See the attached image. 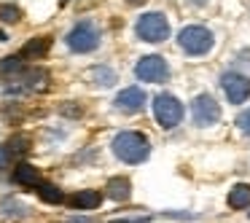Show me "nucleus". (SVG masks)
<instances>
[{
    "label": "nucleus",
    "mask_w": 250,
    "mask_h": 223,
    "mask_svg": "<svg viewBox=\"0 0 250 223\" xmlns=\"http://www.w3.org/2000/svg\"><path fill=\"white\" fill-rule=\"evenodd\" d=\"M22 19V8L14 3H0V22L3 24H17Z\"/></svg>",
    "instance_id": "6ab92c4d"
},
{
    "label": "nucleus",
    "mask_w": 250,
    "mask_h": 223,
    "mask_svg": "<svg viewBox=\"0 0 250 223\" xmlns=\"http://www.w3.org/2000/svg\"><path fill=\"white\" fill-rule=\"evenodd\" d=\"M11 159H14V153L8 151V145H0V169H6L11 164Z\"/></svg>",
    "instance_id": "5701e85b"
},
{
    "label": "nucleus",
    "mask_w": 250,
    "mask_h": 223,
    "mask_svg": "<svg viewBox=\"0 0 250 223\" xmlns=\"http://www.w3.org/2000/svg\"><path fill=\"white\" fill-rule=\"evenodd\" d=\"M113 153L126 164H140L148 159L151 145H148V137L143 132H119L113 137Z\"/></svg>",
    "instance_id": "f257e3e1"
},
{
    "label": "nucleus",
    "mask_w": 250,
    "mask_h": 223,
    "mask_svg": "<svg viewBox=\"0 0 250 223\" xmlns=\"http://www.w3.org/2000/svg\"><path fill=\"white\" fill-rule=\"evenodd\" d=\"M153 116H156V121L164 129H175L183 121V105L172 94H156V100H153Z\"/></svg>",
    "instance_id": "39448f33"
},
{
    "label": "nucleus",
    "mask_w": 250,
    "mask_h": 223,
    "mask_svg": "<svg viewBox=\"0 0 250 223\" xmlns=\"http://www.w3.org/2000/svg\"><path fill=\"white\" fill-rule=\"evenodd\" d=\"M60 113H62V116H70V119H78L83 110H81V105H62Z\"/></svg>",
    "instance_id": "4be33fe9"
},
{
    "label": "nucleus",
    "mask_w": 250,
    "mask_h": 223,
    "mask_svg": "<svg viewBox=\"0 0 250 223\" xmlns=\"http://www.w3.org/2000/svg\"><path fill=\"white\" fill-rule=\"evenodd\" d=\"M6 145H8V151H11L14 156H24V153L30 151V137L27 135H14Z\"/></svg>",
    "instance_id": "aec40b11"
},
{
    "label": "nucleus",
    "mask_w": 250,
    "mask_h": 223,
    "mask_svg": "<svg viewBox=\"0 0 250 223\" xmlns=\"http://www.w3.org/2000/svg\"><path fill=\"white\" fill-rule=\"evenodd\" d=\"M237 126L245 132V135H250V110H242V113L237 116Z\"/></svg>",
    "instance_id": "412c9836"
},
{
    "label": "nucleus",
    "mask_w": 250,
    "mask_h": 223,
    "mask_svg": "<svg viewBox=\"0 0 250 223\" xmlns=\"http://www.w3.org/2000/svg\"><path fill=\"white\" fill-rule=\"evenodd\" d=\"M14 183L35 188V185L41 183V172H38V167H33V164H27V162L17 164V167H14Z\"/></svg>",
    "instance_id": "f8f14e48"
},
{
    "label": "nucleus",
    "mask_w": 250,
    "mask_h": 223,
    "mask_svg": "<svg viewBox=\"0 0 250 223\" xmlns=\"http://www.w3.org/2000/svg\"><path fill=\"white\" fill-rule=\"evenodd\" d=\"M49 49H51V38L49 35H38V38H33V41H27V43L22 46V60H43L46 54H49Z\"/></svg>",
    "instance_id": "9d476101"
},
{
    "label": "nucleus",
    "mask_w": 250,
    "mask_h": 223,
    "mask_svg": "<svg viewBox=\"0 0 250 223\" xmlns=\"http://www.w3.org/2000/svg\"><path fill=\"white\" fill-rule=\"evenodd\" d=\"M229 207L234 210H242V207H250V185L239 183L229 191Z\"/></svg>",
    "instance_id": "dca6fc26"
},
{
    "label": "nucleus",
    "mask_w": 250,
    "mask_h": 223,
    "mask_svg": "<svg viewBox=\"0 0 250 223\" xmlns=\"http://www.w3.org/2000/svg\"><path fill=\"white\" fill-rule=\"evenodd\" d=\"M191 116H194L196 126H212L221 119V105L215 102L212 94H199V97L191 102Z\"/></svg>",
    "instance_id": "0eeeda50"
},
{
    "label": "nucleus",
    "mask_w": 250,
    "mask_h": 223,
    "mask_svg": "<svg viewBox=\"0 0 250 223\" xmlns=\"http://www.w3.org/2000/svg\"><path fill=\"white\" fill-rule=\"evenodd\" d=\"M135 33H137V38L146 41V43H162V41L169 38V22H167L164 14L148 11V14H143V17L137 19Z\"/></svg>",
    "instance_id": "f03ea898"
},
{
    "label": "nucleus",
    "mask_w": 250,
    "mask_h": 223,
    "mask_svg": "<svg viewBox=\"0 0 250 223\" xmlns=\"http://www.w3.org/2000/svg\"><path fill=\"white\" fill-rule=\"evenodd\" d=\"M70 223H92L89 218H70Z\"/></svg>",
    "instance_id": "b1692460"
},
{
    "label": "nucleus",
    "mask_w": 250,
    "mask_h": 223,
    "mask_svg": "<svg viewBox=\"0 0 250 223\" xmlns=\"http://www.w3.org/2000/svg\"><path fill=\"white\" fill-rule=\"evenodd\" d=\"M24 67V60L19 54H14V57H6V60H0V78H11V76H17L19 70Z\"/></svg>",
    "instance_id": "a211bd4d"
},
{
    "label": "nucleus",
    "mask_w": 250,
    "mask_h": 223,
    "mask_svg": "<svg viewBox=\"0 0 250 223\" xmlns=\"http://www.w3.org/2000/svg\"><path fill=\"white\" fill-rule=\"evenodd\" d=\"M148 97L146 92H143L140 86H129V89H121L119 94H116L113 105L121 110V113H140L143 108H146Z\"/></svg>",
    "instance_id": "1a4fd4ad"
},
{
    "label": "nucleus",
    "mask_w": 250,
    "mask_h": 223,
    "mask_svg": "<svg viewBox=\"0 0 250 223\" xmlns=\"http://www.w3.org/2000/svg\"><path fill=\"white\" fill-rule=\"evenodd\" d=\"M70 207H76V210H97L100 202H103V194L100 191H78V194H73L70 199Z\"/></svg>",
    "instance_id": "9b49d317"
},
{
    "label": "nucleus",
    "mask_w": 250,
    "mask_h": 223,
    "mask_svg": "<svg viewBox=\"0 0 250 223\" xmlns=\"http://www.w3.org/2000/svg\"><path fill=\"white\" fill-rule=\"evenodd\" d=\"M178 46L191 57H202L215 46V38L207 27H199V24H191V27H183L178 35Z\"/></svg>",
    "instance_id": "7ed1b4c3"
},
{
    "label": "nucleus",
    "mask_w": 250,
    "mask_h": 223,
    "mask_svg": "<svg viewBox=\"0 0 250 223\" xmlns=\"http://www.w3.org/2000/svg\"><path fill=\"white\" fill-rule=\"evenodd\" d=\"M221 86L226 92L229 102L239 105L250 97V78L242 76V73H223L221 76Z\"/></svg>",
    "instance_id": "6e6552de"
},
{
    "label": "nucleus",
    "mask_w": 250,
    "mask_h": 223,
    "mask_svg": "<svg viewBox=\"0 0 250 223\" xmlns=\"http://www.w3.org/2000/svg\"><path fill=\"white\" fill-rule=\"evenodd\" d=\"M86 78L94 83V86H103V89H108V86H113V83H116V73L110 70V67H105V65L89 67V70H86Z\"/></svg>",
    "instance_id": "ddd939ff"
},
{
    "label": "nucleus",
    "mask_w": 250,
    "mask_h": 223,
    "mask_svg": "<svg viewBox=\"0 0 250 223\" xmlns=\"http://www.w3.org/2000/svg\"><path fill=\"white\" fill-rule=\"evenodd\" d=\"M0 215L3 218H24L27 215V207L19 199H11V196H8V199L0 202Z\"/></svg>",
    "instance_id": "f3484780"
},
{
    "label": "nucleus",
    "mask_w": 250,
    "mask_h": 223,
    "mask_svg": "<svg viewBox=\"0 0 250 223\" xmlns=\"http://www.w3.org/2000/svg\"><path fill=\"white\" fill-rule=\"evenodd\" d=\"M135 76L140 78V81H148V83H162L169 78V65H167L164 57L148 54L135 65Z\"/></svg>",
    "instance_id": "423d86ee"
},
{
    "label": "nucleus",
    "mask_w": 250,
    "mask_h": 223,
    "mask_svg": "<svg viewBox=\"0 0 250 223\" xmlns=\"http://www.w3.org/2000/svg\"><path fill=\"white\" fill-rule=\"evenodd\" d=\"M65 43H67V49L76 51V54H89V51H94L100 46V27L94 22H89V19H83V22H78L76 27L67 33Z\"/></svg>",
    "instance_id": "20e7f679"
},
{
    "label": "nucleus",
    "mask_w": 250,
    "mask_h": 223,
    "mask_svg": "<svg viewBox=\"0 0 250 223\" xmlns=\"http://www.w3.org/2000/svg\"><path fill=\"white\" fill-rule=\"evenodd\" d=\"M60 3H67V0H60Z\"/></svg>",
    "instance_id": "393cba45"
},
{
    "label": "nucleus",
    "mask_w": 250,
    "mask_h": 223,
    "mask_svg": "<svg viewBox=\"0 0 250 223\" xmlns=\"http://www.w3.org/2000/svg\"><path fill=\"white\" fill-rule=\"evenodd\" d=\"M35 188H38V196L46 202V204H62V202H65V194H62V188H57L54 183H43V180H41Z\"/></svg>",
    "instance_id": "2eb2a0df"
},
{
    "label": "nucleus",
    "mask_w": 250,
    "mask_h": 223,
    "mask_svg": "<svg viewBox=\"0 0 250 223\" xmlns=\"http://www.w3.org/2000/svg\"><path fill=\"white\" fill-rule=\"evenodd\" d=\"M108 196L113 202H129L132 196V183L126 178H110L108 180Z\"/></svg>",
    "instance_id": "4468645a"
}]
</instances>
